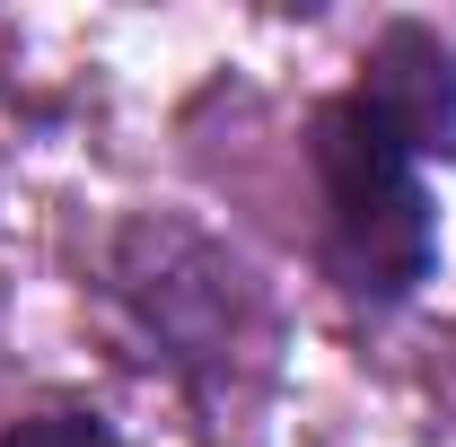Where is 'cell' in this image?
<instances>
[{
	"mask_svg": "<svg viewBox=\"0 0 456 447\" xmlns=\"http://www.w3.org/2000/svg\"><path fill=\"white\" fill-rule=\"evenodd\" d=\"M307 167H316V255L342 307L360 316H395L421 298V280L439 272V211H430V167L412 158L387 114L360 88H334L307 114Z\"/></svg>",
	"mask_w": 456,
	"mask_h": 447,
	"instance_id": "6da1fadb",
	"label": "cell"
},
{
	"mask_svg": "<svg viewBox=\"0 0 456 447\" xmlns=\"http://www.w3.org/2000/svg\"><path fill=\"white\" fill-rule=\"evenodd\" d=\"M351 88L412 141L421 167H448L456 158V45L430 18H387V27L369 36Z\"/></svg>",
	"mask_w": 456,
	"mask_h": 447,
	"instance_id": "7a4b0ae2",
	"label": "cell"
},
{
	"mask_svg": "<svg viewBox=\"0 0 456 447\" xmlns=\"http://www.w3.org/2000/svg\"><path fill=\"white\" fill-rule=\"evenodd\" d=\"M0 447H132V439L88 403H36V412H18L0 430Z\"/></svg>",
	"mask_w": 456,
	"mask_h": 447,
	"instance_id": "3957f363",
	"label": "cell"
}]
</instances>
